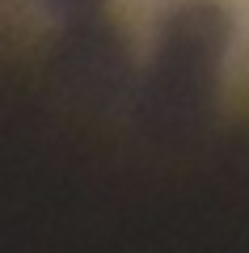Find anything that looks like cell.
Segmentation results:
<instances>
[{
    "label": "cell",
    "instance_id": "6da1fadb",
    "mask_svg": "<svg viewBox=\"0 0 249 253\" xmlns=\"http://www.w3.org/2000/svg\"><path fill=\"white\" fill-rule=\"evenodd\" d=\"M224 38H228V17L215 4H186L182 13H173L156 55V84L173 93L186 89V97L195 89H207L224 55Z\"/></svg>",
    "mask_w": 249,
    "mask_h": 253
},
{
    "label": "cell",
    "instance_id": "7a4b0ae2",
    "mask_svg": "<svg viewBox=\"0 0 249 253\" xmlns=\"http://www.w3.org/2000/svg\"><path fill=\"white\" fill-rule=\"evenodd\" d=\"M101 0H43V9L55 17H89Z\"/></svg>",
    "mask_w": 249,
    "mask_h": 253
}]
</instances>
